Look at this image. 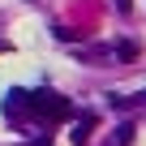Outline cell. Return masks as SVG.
I'll use <instances>...</instances> for the list:
<instances>
[{
	"mask_svg": "<svg viewBox=\"0 0 146 146\" xmlns=\"http://www.w3.org/2000/svg\"><path fill=\"white\" fill-rule=\"evenodd\" d=\"M30 146H47V142H43V137H39V142H30Z\"/></svg>",
	"mask_w": 146,
	"mask_h": 146,
	"instance_id": "cell-5",
	"label": "cell"
},
{
	"mask_svg": "<svg viewBox=\"0 0 146 146\" xmlns=\"http://www.w3.org/2000/svg\"><path fill=\"white\" fill-rule=\"evenodd\" d=\"M95 125H99V120H95V112H86V116H82L78 125H73V142H78V146H82V142H86V137L95 133Z\"/></svg>",
	"mask_w": 146,
	"mask_h": 146,
	"instance_id": "cell-3",
	"label": "cell"
},
{
	"mask_svg": "<svg viewBox=\"0 0 146 146\" xmlns=\"http://www.w3.org/2000/svg\"><path fill=\"white\" fill-rule=\"evenodd\" d=\"M26 112L39 120H64V116H73V103L43 86V90H26Z\"/></svg>",
	"mask_w": 146,
	"mask_h": 146,
	"instance_id": "cell-1",
	"label": "cell"
},
{
	"mask_svg": "<svg viewBox=\"0 0 146 146\" xmlns=\"http://www.w3.org/2000/svg\"><path fill=\"white\" fill-rule=\"evenodd\" d=\"M5 116L13 120V116H26V90H9V99H5Z\"/></svg>",
	"mask_w": 146,
	"mask_h": 146,
	"instance_id": "cell-2",
	"label": "cell"
},
{
	"mask_svg": "<svg viewBox=\"0 0 146 146\" xmlns=\"http://www.w3.org/2000/svg\"><path fill=\"white\" fill-rule=\"evenodd\" d=\"M129 5H133V0H116V9H120V13H129Z\"/></svg>",
	"mask_w": 146,
	"mask_h": 146,
	"instance_id": "cell-4",
	"label": "cell"
}]
</instances>
